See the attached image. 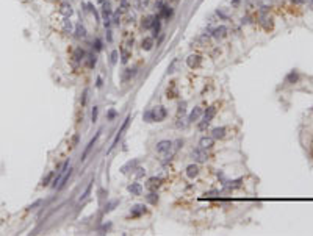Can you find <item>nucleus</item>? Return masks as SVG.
Returning <instances> with one entry per match:
<instances>
[{
	"label": "nucleus",
	"mask_w": 313,
	"mask_h": 236,
	"mask_svg": "<svg viewBox=\"0 0 313 236\" xmlns=\"http://www.w3.org/2000/svg\"><path fill=\"white\" fill-rule=\"evenodd\" d=\"M172 146H174V144H172V141L164 139V141H160V143L155 146V150L158 153H161L164 158L168 160V158H171V156L175 153V150H172Z\"/></svg>",
	"instance_id": "f257e3e1"
},
{
	"label": "nucleus",
	"mask_w": 313,
	"mask_h": 236,
	"mask_svg": "<svg viewBox=\"0 0 313 236\" xmlns=\"http://www.w3.org/2000/svg\"><path fill=\"white\" fill-rule=\"evenodd\" d=\"M258 23H260L265 30L272 28V19L269 17V14L266 13V10H262L260 13H258Z\"/></svg>",
	"instance_id": "f03ea898"
},
{
	"label": "nucleus",
	"mask_w": 313,
	"mask_h": 236,
	"mask_svg": "<svg viewBox=\"0 0 313 236\" xmlns=\"http://www.w3.org/2000/svg\"><path fill=\"white\" fill-rule=\"evenodd\" d=\"M152 111V119L156 121V122H161L166 119V116H168V111H166V108L164 106H155L150 109Z\"/></svg>",
	"instance_id": "7ed1b4c3"
},
{
	"label": "nucleus",
	"mask_w": 313,
	"mask_h": 236,
	"mask_svg": "<svg viewBox=\"0 0 313 236\" xmlns=\"http://www.w3.org/2000/svg\"><path fill=\"white\" fill-rule=\"evenodd\" d=\"M111 16H113V10H111L110 2H102V17H104V20H105V27L110 25Z\"/></svg>",
	"instance_id": "20e7f679"
},
{
	"label": "nucleus",
	"mask_w": 313,
	"mask_h": 236,
	"mask_svg": "<svg viewBox=\"0 0 313 236\" xmlns=\"http://www.w3.org/2000/svg\"><path fill=\"white\" fill-rule=\"evenodd\" d=\"M215 114H216V106H208L207 111L203 113V121L200 124V128H205V125H208L211 122V119L215 117Z\"/></svg>",
	"instance_id": "39448f33"
},
{
	"label": "nucleus",
	"mask_w": 313,
	"mask_h": 236,
	"mask_svg": "<svg viewBox=\"0 0 313 236\" xmlns=\"http://www.w3.org/2000/svg\"><path fill=\"white\" fill-rule=\"evenodd\" d=\"M191 158L196 161V163H205L207 161V153H205V149H196V150L191 152Z\"/></svg>",
	"instance_id": "423d86ee"
},
{
	"label": "nucleus",
	"mask_w": 313,
	"mask_h": 236,
	"mask_svg": "<svg viewBox=\"0 0 313 236\" xmlns=\"http://www.w3.org/2000/svg\"><path fill=\"white\" fill-rule=\"evenodd\" d=\"M130 119H132V117L129 116L127 119L124 121V124H122V127L119 128V131L116 133V138H114V141H113V144H111V147H110V150H113V149H114V147L117 146V143H119V139H121V138H122V135H124V131L127 130V127H129V122H130Z\"/></svg>",
	"instance_id": "0eeeda50"
},
{
	"label": "nucleus",
	"mask_w": 313,
	"mask_h": 236,
	"mask_svg": "<svg viewBox=\"0 0 313 236\" xmlns=\"http://www.w3.org/2000/svg\"><path fill=\"white\" fill-rule=\"evenodd\" d=\"M186 64H188V67H191V69H197L202 64V57L197 55V53L190 55V57L186 58Z\"/></svg>",
	"instance_id": "6e6552de"
},
{
	"label": "nucleus",
	"mask_w": 313,
	"mask_h": 236,
	"mask_svg": "<svg viewBox=\"0 0 313 236\" xmlns=\"http://www.w3.org/2000/svg\"><path fill=\"white\" fill-rule=\"evenodd\" d=\"M158 16L160 17H163V19H171L172 17V13H174V10H172V8L169 6V5H161L160 8H158Z\"/></svg>",
	"instance_id": "1a4fd4ad"
},
{
	"label": "nucleus",
	"mask_w": 313,
	"mask_h": 236,
	"mask_svg": "<svg viewBox=\"0 0 313 236\" xmlns=\"http://www.w3.org/2000/svg\"><path fill=\"white\" fill-rule=\"evenodd\" d=\"M227 31H229V30H227L225 25H219V27H216L213 30V33H211V35H213L215 39H218V41H219V39H224L227 36Z\"/></svg>",
	"instance_id": "9d476101"
},
{
	"label": "nucleus",
	"mask_w": 313,
	"mask_h": 236,
	"mask_svg": "<svg viewBox=\"0 0 313 236\" xmlns=\"http://www.w3.org/2000/svg\"><path fill=\"white\" fill-rule=\"evenodd\" d=\"M141 49L146 52H150L153 49V38L152 36H146L143 41H141Z\"/></svg>",
	"instance_id": "9b49d317"
},
{
	"label": "nucleus",
	"mask_w": 313,
	"mask_h": 236,
	"mask_svg": "<svg viewBox=\"0 0 313 236\" xmlns=\"http://www.w3.org/2000/svg\"><path fill=\"white\" fill-rule=\"evenodd\" d=\"M146 211H147L146 210V205H141V203H139V205H135V207L130 210V216L132 217H139L141 214H144Z\"/></svg>",
	"instance_id": "f8f14e48"
},
{
	"label": "nucleus",
	"mask_w": 313,
	"mask_h": 236,
	"mask_svg": "<svg viewBox=\"0 0 313 236\" xmlns=\"http://www.w3.org/2000/svg\"><path fill=\"white\" fill-rule=\"evenodd\" d=\"M129 192L132 194V195H141L143 194V186H141V183H132V185H129Z\"/></svg>",
	"instance_id": "ddd939ff"
},
{
	"label": "nucleus",
	"mask_w": 313,
	"mask_h": 236,
	"mask_svg": "<svg viewBox=\"0 0 313 236\" xmlns=\"http://www.w3.org/2000/svg\"><path fill=\"white\" fill-rule=\"evenodd\" d=\"M200 116H202V108L200 106H196V108L191 109L190 116H188V121H190V122H196V121H199Z\"/></svg>",
	"instance_id": "4468645a"
},
{
	"label": "nucleus",
	"mask_w": 313,
	"mask_h": 236,
	"mask_svg": "<svg viewBox=\"0 0 313 236\" xmlns=\"http://www.w3.org/2000/svg\"><path fill=\"white\" fill-rule=\"evenodd\" d=\"M99 136H100V131H97V133H96V136H94V138L89 141V144L86 146L85 152H83V156H82V161H85V160H86V156H88V153L91 152V149L94 147V144H96V141H97V138H99Z\"/></svg>",
	"instance_id": "2eb2a0df"
},
{
	"label": "nucleus",
	"mask_w": 313,
	"mask_h": 236,
	"mask_svg": "<svg viewBox=\"0 0 313 236\" xmlns=\"http://www.w3.org/2000/svg\"><path fill=\"white\" fill-rule=\"evenodd\" d=\"M60 13L64 16V17H70V16L74 14V10H72V6H70L69 3H61L60 5Z\"/></svg>",
	"instance_id": "dca6fc26"
},
{
	"label": "nucleus",
	"mask_w": 313,
	"mask_h": 236,
	"mask_svg": "<svg viewBox=\"0 0 313 236\" xmlns=\"http://www.w3.org/2000/svg\"><path fill=\"white\" fill-rule=\"evenodd\" d=\"M160 30H161V17L160 16H156L155 17V20H153V25H152V38H156L160 35Z\"/></svg>",
	"instance_id": "f3484780"
},
{
	"label": "nucleus",
	"mask_w": 313,
	"mask_h": 236,
	"mask_svg": "<svg viewBox=\"0 0 313 236\" xmlns=\"http://www.w3.org/2000/svg\"><path fill=\"white\" fill-rule=\"evenodd\" d=\"M199 175V167L196 166V164H190V166H186V177L188 178H194Z\"/></svg>",
	"instance_id": "a211bd4d"
},
{
	"label": "nucleus",
	"mask_w": 313,
	"mask_h": 236,
	"mask_svg": "<svg viewBox=\"0 0 313 236\" xmlns=\"http://www.w3.org/2000/svg\"><path fill=\"white\" fill-rule=\"evenodd\" d=\"M85 61H86V66H88V69H92L94 66H96V63H97V55H96V53L86 55V57H85Z\"/></svg>",
	"instance_id": "6ab92c4d"
},
{
	"label": "nucleus",
	"mask_w": 313,
	"mask_h": 236,
	"mask_svg": "<svg viewBox=\"0 0 313 236\" xmlns=\"http://www.w3.org/2000/svg\"><path fill=\"white\" fill-rule=\"evenodd\" d=\"M213 143H215V138H213V136H211V138L203 136V138L199 141V146H200L202 149H210L211 146H213Z\"/></svg>",
	"instance_id": "aec40b11"
},
{
	"label": "nucleus",
	"mask_w": 313,
	"mask_h": 236,
	"mask_svg": "<svg viewBox=\"0 0 313 236\" xmlns=\"http://www.w3.org/2000/svg\"><path fill=\"white\" fill-rule=\"evenodd\" d=\"M211 136H213L215 139H222L225 136V128L224 127H216L211 130Z\"/></svg>",
	"instance_id": "412c9836"
},
{
	"label": "nucleus",
	"mask_w": 313,
	"mask_h": 236,
	"mask_svg": "<svg viewBox=\"0 0 313 236\" xmlns=\"http://www.w3.org/2000/svg\"><path fill=\"white\" fill-rule=\"evenodd\" d=\"M153 20H155L153 16H146V17H143V20H141V27L143 28H152Z\"/></svg>",
	"instance_id": "4be33fe9"
},
{
	"label": "nucleus",
	"mask_w": 313,
	"mask_h": 236,
	"mask_svg": "<svg viewBox=\"0 0 313 236\" xmlns=\"http://www.w3.org/2000/svg\"><path fill=\"white\" fill-rule=\"evenodd\" d=\"M133 5H135L136 10L139 11H144L146 8L149 6V0H133Z\"/></svg>",
	"instance_id": "5701e85b"
},
{
	"label": "nucleus",
	"mask_w": 313,
	"mask_h": 236,
	"mask_svg": "<svg viewBox=\"0 0 313 236\" xmlns=\"http://www.w3.org/2000/svg\"><path fill=\"white\" fill-rule=\"evenodd\" d=\"M75 36L77 38H86V28L82 25V22H78L75 25Z\"/></svg>",
	"instance_id": "b1692460"
},
{
	"label": "nucleus",
	"mask_w": 313,
	"mask_h": 236,
	"mask_svg": "<svg viewBox=\"0 0 313 236\" xmlns=\"http://www.w3.org/2000/svg\"><path fill=\"white\" fill-rule=\"evenodd\" d=\"M85 57H86V53H85V50L82 47H77L74 50V60L75 61H82V60H85Z\"/></svg>",
	"instance_id": "393cba45"
},
{
	"label": "nucleus",
	"mask_w": 313,
	"mask_h": 236,
	"mask_svg": "<svg viewBox=\"0 0 313 236\" xmlns=\"http://www.w3.org/2000/svg\"><path fill=\"white\" fill-rule=\"evenodd\" d=\"M136 164H138V160H133V161H129L127 164H125V166H122V169H121V172L122 174H127V172H130L129 169H135L136 167Z\"/></svg>",
	"instance_id": "a878e982"
},
{
	"label": "nucleus",
	"mask_w": 313,
	"mask_h": 236,
	"mask_svg": "<svg viewBox=\"0 0 313 236\" xmlns=\"http://www.w3.org/2000/svg\"><path fill=\"white\" fill-rule=\"evenodd\" d=\"M161 185V178H156V177H152V178H149V183L147 186L150 188V189H155V188H158Z\"/></svg>",
	"instance_id": "bb28decb"
},
{
	"label": "nucleus",
	"mask_w": 313,
	"mask_h": 236,
	"mask_svg": "<svg viewBox=\"0 0 313 236\" xmlns=\"http://www.w3.org/2000/svg\"><path fill=\"white\" fill-rule=\"evenodd\" d=\"M92 183H94V180H91V182L88 183V186H86L85 192L80 195V202H82V200H85V199H86V197H88V195H89V192H91V188H92Z\"/></svg>",
	"instance_id": "cd10ccee"
},
{
	"label": "nucleus",
	"mask_w": 313,
	"mask_h": 236,
	"mask_svg": "<svg viewBox=\"0 0 313 236\" xmlns=\"http://www.w3.org/2000/svg\"><path fill=\"white\" fill-rule=\"evenodd\" d=\"M178 63H180V61H178L177 58H175L174 61L171 63V64H169V67H168V74H174V72H175V67L178 66Z\"/></svg>",
	"instance_id": "c85d7f7f"
},
{
	"label": "nucleus",
	"mask_w": 313,
	"mask_h": 236,
	"mask_svg": "<svg viewBox=\"0 0 313 236\" xmlns=\"http://www.w3.org/2000/svg\"><path fill=\"white\" fill-rule=\"evenodd\" d=\"M117 203H119V202H117V200H113V202H110V203H107V205H105V213H110V211H111V210H113L114 207H117Z\"/></svg>",
	"instance_id": "c756f323"
},
{
	"label": "nucleus",
	"mask_w": 313,
	"mask_h": 236,
	"mask_svg": "<svg viewBox=\"0 0 313 236\" xmlns=\"http://www.w3.org/2000/svg\"><path fill=\"white\" fill-rule=\"evenodd\" d=\"M121 53H122V63L125 64V63L129 61V58H130V52H129V50H125V49H122V47H121Z\"/></svg>",
	"instance_id": "7c9ffc66"
},
{
	"label": "nucleus",
	"mask_w": 313,
	"mask_h": 236,
	"mask_svg": "<svg viewBox=\"0 0 313 236\" xmlns=\"http://www.w3.org/2000/svg\"><path fill=\"white\" fill-rule=\"evenodd\" d=\"M117 55H119V52H117V50H113L111 55H110V63H111L113 66L117 63Z\"/></svg>",
	"instance_id": "2f4dec72"
},
{
	"label": "nucleus",
	"mask_w": 313,
	"mask_h": 236,
	"mask_svg": "<svg viewBox=\"0 0 313 236\" xmlns=\"http://www.w3.org/2000/svg\"><path fill=\"white\" fill-rule=\"evenodd\" d=\"M147 200H149V202H150V203H152V205H155V203H156V202H158V195H156L155 192H150V194H149V195H147Z\"/></svg>",
	"instance_id": "473e14b6"
},
{
	"label": "nucleus",
	"mask_w": 313,
	"mask_h": 236,
	"mask_svg": "<svg viewBox=\"0 0 313 236\" xmlns=\"http://www.w3.org/2000/svg\"><path fill=\"white\" fill-rule=\"evenodd\" d=\"M111 20H113V23L119 25V22H121V11H116V13L111 16Z\"/></svg>",
	"instance_id": "72a5a7b5"
},
{
	"label": "nucleus",
	"mask_w": 313,
	"mask_h": 236,
	"mask_svg": "<svg viewBox=\"0 0 313 236\" xmlns=\"http://www.w3.org/2000/svg\"><path fill=\"white\" fill-rule=\"evenodd\" d=\"M143 119H144L146 122H153V119H152V111H150V109H147V111H144V114H143Z\"/></svg>",
	"instance_id": "f704fd0d"
},
{
	"label": "nucleus",
	"mask_w": 313,
	"mask_h": 236,
	"mask_svg": "<svg viewBox=\"0 0 313 236\" xmlns=\"http://www.w3.org/2000/svg\"><path fill=\"white\" fill-rule=\"evenodd\" d=\"M296 80H297V74H296L294 70H293V72H291V74H290V75L287 77V80H285V81H287V83H294Z\"/></svg>",
	"instance_id": "c9c22d12"
},
{
	"label": "nucleus",
	"mask_w": 313,
	"mask_h": 236,
	"mask_svg": "<svg viewBox=\"0 0 313 236\" xmlns=\"http://www.w3.org/2000/svg\"><path fill=\"white\" fill-rule=\"evenodd\" d=\"M97 116H99V108L94 106L92 108V113H91V121L92 122H97Z\"/></svg>",
	"instance_id": "e433bc0d"
},
{
	"label": "nucleus",
	"mask_w": 313,
	"mask_h": 236,
	"mask_svg": "<svg viewBox=\"0 0 313 236\" xmlns=\"http://www.w3.org/2000/svg\"><path fill=\"white\" fill-rule=\"evenodd\" d=\"M88 89H85L83 91V94H82V99H80V103H82V106H85L86 105V100H88Z\"/></svg>",
	"instance_id": "4c0bfd02"
},
{
	"label": "nucleus",
	"mask_w": 313,
	"mask_h": 236,
	"mask_svg": "<svg viewBox=\"0 0 313 236\" xmlns=\"http://www.w3.org/2000/svg\"><path fill=\"white\" fill-rule=\"evenodd\" d=\"M125 70H127V72H125V74H124V77H122L124 80H129L130 77L135 75V69H125Z\"/></svg>",
	"instance_id": "58836bf2"
},
{
	"label": "nucleus",
	"mask_w": 313,
	"mask_h": 236,
	"mask_svg": "<svg viewBox=\"0 0 313 236\" xmlns=\"http://www.w3.org/2000/svg\"><path fill=\"white\" fill-rule=\"evenodd\" d=\"M52 178H53V172H50V174H47V177L42 180V186H47V185H49V182H50Z\"/></svg>",
	"instance_id": "ea45409f"
},
{
	"label": "nucleus",
	"mask_w": 313,
	"mask_h": 236,
	"mask_svg": "<svg viewBox=\"0 0 313 236\" xmlns=\"http://www.w3.org/2000/svg\"><path fill=\"white\" fill-rule=\"evenodd\" d=\"M117 116V113H116V109H110L108 111V114H107V117H108V121H113L114 117Z\"/></svg>",
	"instance_id": "a19ab883"
},
{
	"label": "nucleus",
	"mask_w": 313,
	"mask_h": 236,
	"mask_svg": "<svg viewBox=\"0 0 313 236\" xmlns=\"http://www.w3.org/2000/svg\"><path fill=\"white\" fill-rule=\"evenodd\" d=\"M241 182H243V180H241V178H238V180H235V182H230V185H229V186H230V188H238V186L241 185Z\"/></svg>",
	"instance_id": "79ce46f5"
},
{
	"label": "nucleus",
	"mask_w": 313,
	"mask_h": 236,
	"mask_svg": "<svg viewBox=\"0 0 313 236\" xmlns=\"http://www.w3.org/2000/svg\"><path fill=\"white\" fill-rule=\"evenodd\" d=\"M136 170H138V172H136V177H144V175H146V170H144L143 167H138Z\"/></svg>",
	"instance_id": "37998d69"
},
{
	"label": "nucleus",
	"mask_w": 313,
	"mask_h": 236,
	"mask_svg": "<svg viewBox=\"0 0 313 236\" xmlns=\"http://www.w3.org/2000/svg\"><path fill=\"white\" fill-rule=\"evenodd\" d=\"M94 45H96V50H100V49H102V42L99 41V39H96V41H94Z\"/></svg>",
	"instance_id": "c03bdc74"
},
{
	"label": "nucleus",
	"mask_w": 313,
	"mask_h": 236,
	"mask_svg": "<svg viewBox=\"0 0 313 236\" xmlns=\"http://www.w3.org/2000/svg\"><path fill=\"white\" fill-rule=\"evenodd\" d=\"M183 113H185V103H180V106H178V116L183 114Z\"/></svg>",
	"instance_id": "a18cd8bd"
},
{
	"label": "nucleus",
	"mask_w": 313,
	"mask_h": 236,
	"mask_svg": "<svg viewBox=\"0 0 313 236\" xmlns=\"http://www.w3.org/2000/svg\"><path fill=\"white\" fill-rule=\"evenodd\" d=\"M77 143H78V135H75V136L72 138V147H75V146H77Z\"/></svg>",
	"instance_id": "49530a36"
},
{
	"label": "nucleus",
	"mask_w": 313,
	"mask_h": 236,
	"mask_svg": "<svg viewBox=\"0 0 313 236\" xmlns=\"http://www.w3.org/2000/svg\"><path fill=\"white\" fill-rule=\"evenodd\" d=\"M102 86V77H97V88Z\"/></svg>",
	"instance_id": "de8ad7c7"
},
{
	"label": "nucleus",
	"mask_w": 313,
	"mask_h": 236,
	"mask_svg": "<svg viewBox=\"0 0 313 236\" xmlns=\"http://www.w3.org/2000/svg\"><path fill=\"white\" fill-rule=\"evenodd\" d=\"M107 39H108V41H111V31H110V30L107 31Z\"/></svg>",
	"instance_id": "09e8293b"
},
{
	"label": "nucleus",
	"mask_w": 313,
	"mask_h": 236,
	"mask_svg": "<svg viewBox=\"0 0 313 236\" xmlns=\"http://www.w3.org/2000/svg\"><path fill=\"white\" fill-rule=\"evenodd\" d=\"M238 3H240V0H232V5H233V6H237Z\"/></svg>",
	"instance_id": "8fccbe9b"
},
{
	"label": "nucleus",
	"mask_w": 313,
	"mask_h": 236,
	"mask_svg": "<svg viewBox=\"0 0 313 236\" xmlns=\"http://www.w3.org/2000/svg\"><path fill=\"white\" fill-rule=\"evenodd\" d=\"M291 2H294V3H302V0H291Z\"/></svg>",
	"instance_id": "3c124183"
},
{
	"label": "nucleus",
	"mask_w": 313,
	"mask_h": 236,
	"mask_svg": "<svg viewBox=\"0 0 313 236\" xmlns=\"http://www.w3.org/2000/svg\"><path fill=\"white\" fill-rule=\"evenodd\" d=\"M172 2H177V0H172Z\"/></svg>",
	"instance_id": "603ef678"
},
{
	"label": "nucleus",
	"mask_w": 313,
	"mask_h": 236,
	"mask_svg": "<svg viewBox=\"0 0 313 236\" xmlns=\"http://www.w3.org/2000/svg\"><path fill=\"white\" fill-rule=\"evenodd\" d=\"M99 2H104V0H99Z\"/></svg>",
	"instance_id": "864d4df0"
}]
</instances>
